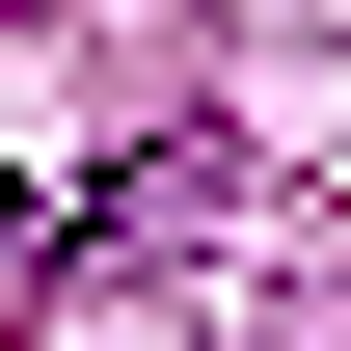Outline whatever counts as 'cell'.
Instances as JSON below:
<instances>
[{
    "mask_svg": "<svg viewBox=\"0 0 351 351\" xmlns=\"http://www.w3.org/2000/svg\"><path fill=\"white\" fill-rule=\"evenodd\" d=\"M0 243H27V189H0Z\"/></svg>",
    "mask_w": 351,
    "mask_h": 351,
    "instance_id": "cell-1",
    "label": "cell"
}]
</instances>
